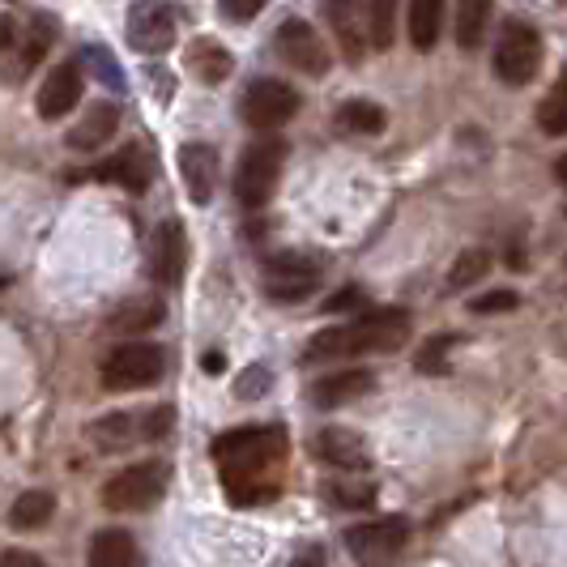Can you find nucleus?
<instances>
[{"mask_svg": "<svg viewBox=\"0 0 567 567\" xmlns=\"http://www.w3.org/2000/svg\"><path fill=\"white\" fill-rule=\"evenodd\" d=\"M90 175L103 179V184H120L124 193H145L150 179H154V158L145 154L142 145H124V150H115L107 163H99Z\"/></svg>", "mask_w": 567, "mask_h": 567, "instance_id": "16", "label": "nucleus"}, {"mask_svg": "<svg viewBox=\"0 0 567 567\" xmlns=\"http://www.w3.org/2000/svg\"><path fill=\"white\" fill-rule=\"evenodd\" d=\"M163 371H167L163 346H154V341H128V346H120V350L107 354V363H103V384H107L112 393H137V389L158 384Z\"/></svg>", "mask_w": 567, "mask_h": 567, "instance_id": "4", "label": "nucleus"}, {"mask_svg": "<svg viewBox=\"0 0 567 567\" xmlns=\"http://www.w3.org/2000/svg\"><path fill=\"white\" fill-rule=\"evenodd\" d=\"M449 346H456V338H440V341H426L423 350H419V371L431 375V371H444V354H449Z\"/></svg>", "mask_w": 567, "mask_h": 567, "instance_id": "38", "label": "nucleus"}, {"mask_svg": "<svg viewBox=\"0 0 567 567\" xmlns=\"http://www.w3.org/2000/svg\"><path fill=\"white\" fill-rule=\"evenodd\" d=\"M278 56L290 64V69H299L303 78H324L329 73V64H333V52L324 48V39L316 34L312 22H303V18H286L282 27H278Z\"/></svg>", "mask_w": 567, "mask_h": 567, "instance_id": "10", "label": "nucleus"}, {"mask_svg": "<svg viewBox=\"0 0 567 567\" xmlns=\"http://www.w3.org/2000/svg\"><path fill=\"white\" fill-rule=\"evenodd\" d=\"M56 43V22L48 13L34 18H0V69L9 82H27L39 69V60L52 52Z\"/></svg>", "mask_w": 567, "mask_h": 567, "instance_id": "1", "label": "nucleus"}, {"mask_svg": "<svg viewBox=\"0 0 567 567\" xmlns=\"http://www.w3.org/2000/svg\"><path fill=\"white\" fill-rule=\"evenodd\" d=\"M401 0H368V43L375 52H389L398 39Z\"/></svg>", "mask_w": 567, "mask_h": 567, "instance_id": "31", "label": "nucleus"}, {"mask_svg": "<svg viewBox=\"0 0 567 567\" xmlns=\"http://www.w3.org/2000/svg\"><path fill=\"white\" fill-rule=\"evenodd\" d=\"M405 538L410 529L401 516H380V520L346 529V550L359 567H389L405 550Z\"/></svg>", "mask_w": 567, "mask_h": 567, "instance_id": "9", "label": "nucleus"}, {"mask_svg": "<svg viewBox=\"0 0 567 567\" xmlns=\"http://www.w3.org/2000/svg\"><path fill=\"white\" fill-rule=\"evenodd\" d=\"M286 163V142L282 137H265L244 150L239 167H235V197L244 209H260L265 200L274 197L278 179H282Z\"/></svg>", "mask_w": 567, "mask_h": 567, "instance_id": "3", "label": "nucleus"}, {"mask_svg": "<svg viewBox=\"0 0 567 567\" xmlns=\"http://www.w3.org/2000/svg\"><path fill=\"white\" fill-rule=\"evenodd\" d=\"M0 567H43V559L34 550H4L0 555Z\"/></svg>", "mask_w": 567, "mask_h": 567, "instance_id": "42", "label": "nucleus"}, {"mask_svg": "<svg viewBox=\"0 0 567 567\" xmlns=\"http://www.w3.org/2000/svg\"><path fill=\"white\" fill-rule=\"evenodd\" d=\"M371 389H375V375L363 368H346V371H333V375H320L312 384V401L320 410H333V405H350V401L368 398Z\"/></svg>", "mask_w": 567, "mask_h": 567, "instance_id": "18", "label": "nucleus"}, {"mask_svg": "<svg viewBox=\"0 0 567 567\" xmlns=\"http://www.w3.org/2000/svg\"><path fill=\"white\" fill-rule=\"evenodd\" d=\"M239 115H244L248 128L274 133V128H282V124H290L299 115V90L278 82V78H260V82H252L244 90Z\"/></svg>", "mask_w": 567, "mask_h": 567, "instance_id": "7", "label": "nucleus"}, {"mask_svg": "<svg viewBox=\"0 0 567 567\" xmlns=\"http://www.w3.org/2000/svg\"><path fill=\"white\" fill-rule=\"evenodd\" d=\"M542 69V34L529 22H504L495 39V78L504 85H529Z\"/></svg>", "mask_w": 567, "mask_h": 567, "instance_id": "5", "label": "nucleus"}, {"mask_svg": "<svg viewBox=\"0 0 567 567\" xmlns=\"http://www.w3.org/2000/svg\"><path fill=\"white\" fill-rule=\"evenodd\" d=\"M324 495H329V504H341V508H371L375 504L371 483H324Z\"/></svg>", "mask_w": 567, "mask_h": 567, "instance_id": "34", "label": "nucleus"}, {"mask_svg": "<svg viewBox=\"0 0 567 567\" xmlns=\"http://www.w3.org/2000/svg\"><path fill=\"white\" fill-rule=\"evenodd\" d=\"M491 30V0H456V48H483Z\"/></svg>", "mask_w": 567, "mask_h": 567, "instance_id": "27", "label": "nucleus"}, {"mask_svg": "<svg viewBox=\"0 0 567 567\" xmlns=\"http://www.w3.org/2000/svg\"><path fill=\"white\" fill-rule=\"evenodd\" d=\"M324 22L333 30V43L346 64H363L368 56V4L363 0H324Z\"/></svg>", "mask_w": 567, "mask_h": 567, "instance_id": "13", "label": "nucleus"}, {"mask_svg": "<svg viewBox=\"0 0 567 567\" xmlns=\"http://www.w3.org/2000/svg\"><path fill=\"white\" fill-rule=\"evenodd\" d=\"M171 423H175V410L171 405H158V410H150L142 419V440H163L171 431Z\"/></svg>", "mask_w": 567, "mask_h": 567, "instance_id": "40", "label": "nucleus"}, {"mask_svg": "<svg viewBox=\"0 0 567 567\" xmlns=\"http://www.w3.org/2000/svg\"><path fill=\"white\" fill-rule=\"evenodd\" d=\"M338 124L341 133H350V137H380L389 128V112L380 103H371V99H350V103L338 107Z\"/></svg>", "mask_w": 567, "mask_h": 567, "instance_id": "24", "label": "nucleus"}, {"mask_svg": "<svg viewBox=\"0 0 567 567\" xmlns=\"http://www.w3.org/2000/svg\"><path fill=\"white\" fill-rule=\"evenodd\" d=\"M341 359H354V341H350V329L338 324V329H320L308 346H303V363L316 368V363H341Z\"/></svg>", "mask_w": 567, "mask_h": 567, "instance_id": "28", "label": "nucleus"}, {"mask_svg": "<svg viewBox=\"0 0 567 567\" xmlns=\"http://www.w3.org/2000/svg\"><path fill=\"white\" fill-rule=\"evenodd\" d=\"M491 252L486 248H465V252L453 260V269H449V286L453 290H470V286H478L491 274Z\"/></svg>", "mask_w": 567, "mask_h": 567, "instance_id": "32", "label": "nucleus"}, {"mask_svg": "<svg viewBox=\"0 0 567 567\" xmlns=\"http://www.w3.org/2000/svg\"><path fill=\"white\" fill-rule=\"evenodd\" d=\"M520 303V295L516 290H486L478 299H470V312L478 316H499V312H512Z\"/></svg>", "mask_w": 567, "mask_h": 567, "instance_id": "37", "label": "nucleus"}, {"mask_svg": "<svg viewBox=\"0 0 567 567\" xmlns=\"http://www.w3.org/2000/svg\"><path fill=\"white\" fill-rule=\"evenodd\" d=\"M167 491V470L158 461H142L120 470L112 483L103 486V504L112 512H150Z\"/></svg>", "mask_w": 567, "mask_h": 567, "instance_id": "8", "label": "nucleus"}, {"mask_svg": "<svg viewBox=\"0 0 567 567\" xmlns=\"http://www.w3.org/2000/svg\"><path fill=\"white\" fill-rule=\"evenodd\" d=\"M163 320V303L158 299H128L124 308H115L107 329L115 333H142V329H154Z\"/></svg>", "mask_w": 567, "mask_h": 567, "instance_id": "30", "label": "nucleus"}, {"mask_svg": "<svg viewBox=\"0 0 567 567\" xmlns=\"http://www.w3.org/2000/svg\"><path fill=\"white\" fill-rule=\"evenodd\" d=\"M312 453L320 456L324 465L346 470V474H363V470H371L368 444H363V440H359L350 426H324V431H316Z\"/></svg>", "mask_w": 567, "mask_h": 567, "instance_id": "15", "label": "nucleus"}, {"mask_svg": "<svg viewBox=\"0 0 567 567\" xmlns=\"http://www.w3.org/2000/svg\"><path fill=\"white\" fill-rule=\"evenodd\" d=\"M205 371H223V354H205Z\"/></svg>", "mask_w": 567, "mask_h": 567, "instance_id": "44", "label": "nucleus"}, {"mask_svg": "<svg viewBox=\"0 0 567 567\" xmlns=\"http://www.w3.org/2000/svg\"><path fill=\"white\" fill-rule=\"evenodd\" d=\"M179 175L188 184V197L197 200V205H205V200L214 197V184H218V154L209 145L188 142L179 150Z\"/></svg>", "mask_w": 567, "mask_h": 567, "instance_id": "19", "label": "nucleus"}, {"mask_svg": "<svg viewBox=\"0 0 567 567\" xmlns=\"http://www.w3.org/2000/svg\"><path fill=\"white\" fill-rule=\"evenodd\" d=\"M223 491L235 508H252V504H269L278 495V470L274 474H248V470H223Z\"/></svg>", "mask_w": 567, "mask_h": 567, "instance_id": "21", "label": "nucleus"}, {"mask_svg": "<svg viewBox=\"0 0 567 567\" xmlns=\"http://www.w3.org/2000/svg\"><path fill=\"white\" fill-rule=\"evenodd\" d=\"M188 69H193L205 85H218L235 73V56H230L218 39H193V43H188Z\"/></svg>", "mask_w": 567, "mask_h": 567, "instance_id": "23", "label": "nucleus"}, {"mask_svg": "<svg viewBox=\"0 0 567 567\" xmlns=\"http://www.w3.org/2000/svg\"><path fill=\"white\" fill-rule=\"evenodd\" d=\"M184 265H188V235H184V223L167 218L150 235V274L158 286H179Z\"/></svg>", "mask_w": 567, "mask_h": 567, "instance_id": "14", "label": "nucleus"}, {"mask_svg": "<svg viewBox=\"0 0 567 567\" xmlns=\"http://www.w3.org/2000/svg\"><path fill=\"white\" fill-rule=\"evenodd\" d=\"M290 567H329V564H324V550H320V546H303V550L290 559Z\"/></svg>", "mask_w": 567, "mask_h": 567, "instance_id": "43", "label": "nucleus"}, {"mask_svg": "<svg viewBox=\"0 0 567 567\" xmlns=\"http://www.w3.org/2000/svg\"><path fill=\"white\" fill-rule=\"evenodd\" d=\"M538 124H542V133H550V137H564L567 133V85L564 82L555 85L538 103Z\"/></svg>", "mask_w": 567, "mask_h": 567, "instance_id": "33", "label": "nucleus"}, {"mask_svg": "<svg viewBox=\"0 0 567 567\" xmlns=\"http://www.w3.org/2000/svg\"><path fill=\"white\" fill-rule=\"evenodd\" d=\"M52 512H56L52 491H22V495L13 499V508H9V525H13V529H39V525L52 520Z\"/></svg>", "mask_w": 567, "mask_h": 567, "instance_id": "29", "label": "nucleus"}, {"mask_svg": "<svg viewBox=\"0 0 567 567\" xmlns=\"http://www.w3.org/2000/svg\"><path fill=\"white\" fill-rule=\"evenodd\" d=\"M269 389H274V371L265 368V363H252V368H244L235 375V398L256 401V398H265Z\"/></svg>", "mask_w": 567, "mask_h": 567, "instance_id": "35", "label": "nucleus"}, {"mask_svg": "<svg viewBox=\"0 0 567 567\" xmlns=\"http://www.w3.org/2000/svg\"><path fill=\"white\" fill-rule=\"evenodd\" d=\"M260 286L274 303H299L320 286V260L303 252H278L260 265Z\"/></svg>", "mask_w": 567, "mask_h": 567, "instance_id": "6", "label": "nucleus"}, {"mask_svg": "<svg viewBox=\"0 0 567 567\" xmlns=\"http://www.w3.org/2000/svg\"><path fill=\"white\" fill-rule=\"evenodd\" d=\"M265 4H269V0H218V13H223L227 22H239V27H244V22H252Z\"/></svg>", "mask_w": 567, "mask_h": 567, "instance_id": "39", "label": "nucleus"}, {"mask_svg": "<svg viewBox=\"0 0 567 567\" xmlns=\"http://www.w3.org/2000/svg\"><path fill=\"white\" fill-rule=\"evenodd\" d=\"M440 27H444V0H410L405 30H410V43L419 52H431L440 43Z\"/></svg>", "mask_w": 567, "mask_h": 567, "instance_id": "25", "label": "nucleus"}, {"mask_svg": "<svg viewBox=\"0 0 567 567\" xmlns=\"http://www.w3.org/2000/svg\"><path fill=\"white\" fill-rule=\"evenodd\" d=\"M85 567H137V542L124 529H99L85 546Z\"/></svg>", "mask_w": 567, "mask_h": 567, "instance_id": "22", "label": "nucleus"}, {"mask_svg": "<svg viewBox=\"0 0 567 567\" xmlns=\"http://www.w3.org/2000/svg\"><path fill=\"white\" fill-rule=\"evenodd\" d=\"M82 60L90 64V73H94L99 82H107L112 90H120V85H124V78H120V69H115V60H112V52H107V48H99V43H94V48H85V52H82Z\"/></svg>", "mask_w": 567, "mask_h": 567, "instance_id": "36", "label": "nucleus"}, {"mask_svg": "<svg viewBox=\"0 0 567 567\" xmlns=\"http://www.w3.org/2000/svg\"><path fill=\"white\" fill-rule=\"evenodd\" d=\"M82 90H85L82 69L69 60V64L52 69V73H48V82L39 85V103H34V107H39L43 120H64V115L82 103Z\"/></svg>", "mask_w": 567, "mask_h": 567, "instance_id": "17", "label": "nucleus"}, {"mask_svg": "<svg viewBox=\"0 0 567 567\" xmlns=\"http://www.w3.org/2000/svg\"><path fill=\"white\" fill-rule=\"evenodd\" d=\"M128 48H137L142 56H163L175 43V9L167 0H137L128 9Z\"/></svg>", "mask_w": 567, "mask_h": 567, "instance_id": "11", "label": "nucleus"}, {"mask_svg": "<svg viewBox=\"0 0 567 567\" xmlns=\"http://www.w3.org/2000/svg\"><path fill=\"white\" fill-rule=\"evenodd\" d=\"M137 431H142V419L137 414H103L99 423L90 426V440L103 449V453H124L133 440H137Z\"/></svg>", "mask_w": 567, "mask_h": 567, "instance_id": "26", "label": "nucleus"}, {"mask_svg": "<svg viewBox=\"0 0 567 567\" xmlns=\"http://www.w3.org/2000/svg\"><path fill=\"white\" fill-rule=\"evenodd\" d=\"M115 128H120V107H115V103H94V107L69 128V145H73L78 154H94V150H103V145L112 142Z\"/></svg>", "mask_w": 567, "mask_h": 567, "instance_id": "20", "label": "nucleus"}, {"mask_svg": "<svg viewBox=\"0 0 567 567\" xmlns=\"http://www.w3.org/2000/svg\"><path fill=\"white\" fill-rule=\"evenodd\" d=\"M363 299H368V295H363L359 286H346L333 299H324V312L333 316V312H350V308H363Z\"/></svg>", "mask_w": 567, "mask_h": 567, "instance_id": "41", "label": "nucleus"}, {"mask_svg": "<svg viewBox=\"0 0 567 567\" xmlns=\"http://www.w3.org/2000/svg\"><path fill=\"white\" fill-rule=\"evenodd\" d=\"M286 456L282 426H235L214 440V461L223 470H248V474H274Z\"/></svg>", "mask_w": 567, "mask_h": 567, "instance_id": "2", "label": "nucleus"}, {"mask_svg": "<svg viewBox=\"0 0 567 567\" xmlns=\"http://www.w3.org/2000/svg\"><path fill=\"white\" fill-rule=\"evenodd\" d=\"M350 341L354 354H380V350H398L401 341L410 338V312L405 308H371L368 316L350 320Z\"/></svg>", "mask_w": 567, "mask_h": 567, "instance_id": "12", "label": "nucleus"}]
</instances>
